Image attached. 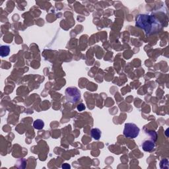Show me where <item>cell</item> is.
<instances>
[{
  "instance_id": "6da1fadb",
  "label": "cell",
  "mask_w": 169,
  "mask_h": 169,
  "mask_svg": "<svg viewBox=\"0 0 169 169\" xmlns=\"http://www.w3.org/2000/svg\"><path fill=\"white\" fill-rule=\"evenodd\" d=\"M135 25L143 29L147 35L156 32L162 27V25L157 18L147 14L139 15L136 17Z\"/></svg>"
},
{
  "instance_id": "7a4b0ae2",
  "label": "cell",
  "mask_w": 169,
  "mask_h": 169,
  "mask_svg": "<svg viewBox=\"0 0 169 169\" xmlns=\"http://www.w3.org/2000/svg\"><path fill=\"white\" fill-rule=\"evenodd\" d=\"M66 97L69 103H76L81 99V92L77 87H68L66 90Z\"/></svg>"
},
{
  "instance_id": "3957f363",
  "label": "cell",
  "mask_w": 169,
  "mask_h": 169,
  "mask_svg": "<svg viewBox=\"0 0 169 169\" xmlns=\"http://www.w3.org/2000/svg\"><path fill=\"white\" fill-rule=\"evenodd\" d=\"M139 128L136 124L133 123H127L125 124L124 129V135L128 138L134 139L139 135Z\"/></svg>"
},
{
  "instance_id": "277c9868",
  "label": "cell",
  "mask_w": 169,
  "mask_h": 169,
  "mask_svg": "<svg viewBox=\"0 0 169 169\" xmlns=\"http://www.w3.org/2000/svg\"><path fill=\"white\" fill-rule=\"evenodd\" d=\"M155 147V143L153 141L150 140H145L143 141L142 143V148L143 151H147V152H150L153 151L154 148Z\"/></svg>"
},
{
  "instance_id": "5b68a950",
  "label": "cell",
  "mask_w": 169,
  "mask_h": 169,
  "mask_svg": "<svg viewBox=\"0 0 169 169\" xmlns=\"http://www.w3.org/2000/svg\"><path fill=\"white\" fill-rule=\"evenodd\" d=\"M91 135L95 140H99L101 137V131L98 128H93L91 131Z\"/></svg>"
},
{
  "instance_id": "8992f818",
  "label": "cell",
  "mask_w": 169,
  "mask_h": 169,
  "mask_svg": "<svg viewBox=\"0 0 169 169\" xmlns=\"http://www.w3.org/2000/svg\"><path fill=\"white\" fill-rule=\"evenodd\" d=\"M10 48L8 46H1L0 47V55L1 57H6L9 54Z\"/></svg>"
},
{
  "instance_id": "52a82bcc",
  "label": "cell",
  "mask_w": 169,
  "mask_h": 169,
  "mask_svg": "<svg viewBox=\"0 0 169 169\" xmlns=\"http://www.w3.org/2000/svg\"><path fill=\"white\" fill-rule=\"evenodd\" d=\"M33 127L36 130H42L44 127V122L41 119H37L33 123Z\"/></svg>"
},
{
  "instance_id": "ba28073f",
  "label": "cell",
  "mask_w": 169,
  "mask_h": 169,
  "mask_svg": "<svg viewBox=\"0 0 169 169\" xmlns=\"http://www.w3.org/2000/svg\"><path fill=\"white\" fill-rule=\"evenodd\" d=\"M85 108H86V107H85V105L83 103L79 104V105L77 106V109H78V110L79 112L83 111V110H84Z\"/></svg>"
},
{
  "instance_id": "9c48e42d",
  "label": "cell",
  "mask_w": 169,
  "mask_h": 169,
  "mask_svg": "<svg viewBox=\"0 0 169 169\" xmlns=\"http://www.w3.org/2000/svg\"><path fill=\"white\" fill-rule=\"evenodd\" d=\"M62 168H64V169H69V168H71V166L69 164L66 163V164H64L63 165H62Z\"/></svg>"
}]
</instances>
